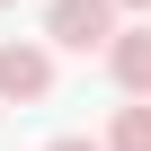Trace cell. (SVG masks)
<instances>
[{
  "label": "cell",
  "instance_id": "obj_4",
  "mask_svg": "<svg viewBox=\"0 0 151 151\" xmlns=\"http://www.w3.org/2000/svg\"><path fill=\"white\" fill-rule=\"evenodd\" d=\"M98 151H151V98L116 107V124H107V142H98Z\"/></svg>",
  "mask_w": 151,
  "mask_h": 151
},
{
  "label": "cell",
  "instance_id": "obj_2",
  "mask_svg": "<svg viewBox=\"0 0 151 151\" xmlns=\"http://www.w3.org/2000/svg\"><path fill=\"white\" fill-rule=\"evenodd\" d=\"M45 89H53V53L27 45V36H9L0 45V98H45Z\"/></svg>",
  "mask_w": 151,
  "mask_h": 151
},
{
  "label": "cell",
  "instance_id": "obj_6",
  "mask_svg": "<svg viewBox=\"0 0 151 151\" xmlns=\"http://www.w3.org/2000/svg\"><path fill=\"white\" fill-rule=\"evenodd\" d=\"M107 9H151V0H107Z\"/></svg>",
  "mask_w": 151,
  "mask_h": 151
},
{
  "label": "cell",
  "instance_id": "obj_5",
  "mask_svg": "<svg viewBox=\"0 0 151 151\" xmlns=\"http://www.w3.org/2000/svg\"><path fill=\"white\" fill-rule=\"evenodd\" d=\"M45 151H98V142H80V133H62V142H45Z\"/></svg>",
  "mask_w": 151,
  "mask_h": 151
},
{
  "label": "cell",
  "instance_id": "obj_3",
  "mask_svg": "<svg viewBox=\"0 0 151 151\" xmlns=\"http://www.w3.org/2000/svg\"><path fill=\"white\" fill-rule=\"evenodd\" d=\"M107 71L124 98H151V27H116L107 36Z\"/></svg>",
  "mask_w": 151,
  "mask_h": 151
},
{
  "label": "cell",
  "instance_id": "obj_1",
  "mask_svg": "<svg viewBox=\"0 0 151 151\" xmlns=\"http://www.w3.org/2000/svg\"><path fill=\"white\" fill-rule=\"evenodd\" d=\"M45 36H53V45H71V53H107L116 9H107V0H53V9H45Z\"/></svg>",
  "mask_w": 151,
  "mask_h": 151
}]
</instances>
